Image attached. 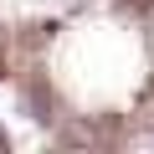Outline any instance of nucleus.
I'll return each mask as SVG.
<instances>
[]
</instances>
